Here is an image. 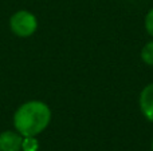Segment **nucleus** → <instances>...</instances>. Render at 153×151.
<instances>
[{
    "label": "nucleus",
    "mask_w": 153,
    "mask_h": 151,
    "mask_svg": "<svg viewBox=\"0 0 153 151\" xmlns=\"http://www.w3.org/2000/svg\"><path fill=\"white\" fill-rule=\"evenodd\" d=\"M140 108L144 117L153 122V83L144 87L140 94Z\"/></svg>",
    "instance_id": "obj_4"
},
{
    "label": "nucleus",
    "mask_w": 153,
    "mask_h": 151,
    "mask_svg": "<svg viewBox=\"0 0 153 151\" xmlns=\"http://www.w3.org/2000/svg\"><path fill=\"white\" fill-rule=\"evenodd\" d=\"M10 27L16 36H31L38 28V20L28 11H18L10 20Z\"/></svg>",
    "instance_id": "obj_2"
},
{
    "label": "nucleus",
    "mask_w": 153,
    "mask_h": 151,
    "mask_svg": "<svg viewBox=\"0 0 153 151\" xmlns=\"http://www.w3.org/2000/svg\"><path fill=\"white\" fill-rule=\"evenodd\" d=\"M39 142L35 136H24L22 141V150L23 151H38Z\"/></svg>",
    "instance_id": "obj_5"
},
{
    "label": "nucleus",
    "mask_w": 153,
    "mask_h": 151,
    "mask_svg": "<svg viewBox=\"0 0 153 151\" xmlns=\"http://www.w3.org/2000/svg\"><path fill=\"white\" fill-rule=\"evenodd\" d=\"M141 59L148 66H153V42H149L148 44L144 45L141 51Z\"/></svg>",
    "instance_id": "obj_6"
},
{
    "label": "nucleus",
    "mask_w": 153,
    "mask_h": 151,
    "mask_svg": "<svg viewBox=\"0 0 153 151\" xmlns=\"http://www.w3.org/2000/svg\"><path fill=\"white\" fill-rule=\"evenodd\" d=\"M22 135L15 131H4L0 134V151H20Z\"/></svg>",
    "instance_id": "obj_3"
},
{
    "label": "nucleus",
    "mask_w": 153,
    "mask_h": 151,
    "mask_svg": "<svg viewBox=\"0 0 153 151\" xmlns=\"http://www.w3.org/2000/svg\"><path fill=\"white\" fill-rule=\"evenodd\" d=\"M51 120V111L43 102L31 100L22 104L13 115V126L22 136H36L46 130Z\"/></svg>",
    "instance_id": "obj_1"
},
{
    "label": "nucleus",
    "mask_w": 153,
    "mask_h": 151,
    "mask_svg": "<svg viewBox=\"0 0 153 151\" xmlns=\"http://www.w3.org/2000/svg\"><path fill=\"white\" fill-rule=\"evenodd\" d=\"M152 151H153V142H152Z\"/></svg>",
    "instance_id": "obj_8"
},
{
    "label": "nucleus",
    "mask_w": 153,
    "mask_h": 151,
    "mask_svg": "<svg viewBox=\"0 0 153 151\" xmlns=\"http://www.w3.org/2000/svg\"><path fill=\"white\" fill-rule=\"evenodd\" d=\"M145 28L148 31V34L153 36V8L146 13V18H145Z\"/></svg>",
    "instance_id": "obj_7"
}]
</instances>
